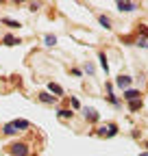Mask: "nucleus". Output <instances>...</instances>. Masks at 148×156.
<instances>
[{"mask_svg": "<svg viewBox=\"0 0 148 156\" xmlns=\"http://www.w3.org/2000/svg\"><path fill=\"white\" fill-rule=\"evenodd\" d=\"M9 147H11V154H13V156H28V145H26V143L15 141V143H11Z\"/></svg>", "mask_w": 148, "mask_h": 156, "instance_id": "f257e3e1", "label": "nucleus"}, {"mask_svg": "<svg viewBox=\"0 0 148 156\" xmlns=\"http://www.w3.org/2000/svg\"><path fill=\"white\" fill-rule=\"evenodd\" d=\"M98 134H100V136H116V134H118V126H116V124L102 126V128H98Z\"/></svg>", "mask_w": 148, "mask_h": 156, "instance_id": "f03ea898", "label": "nucleus"}, {"mask_svg": "<svg viewBox=\"0 0 148 156\" xmlns=\"http://www.w3.org/2000/svg\"><path fill=\"white\" fill-rule=\"evenodd\" d=\"M131 80H133L131 76H126V74H120V76H118V80H116V85H118L120 89H126L128 85H131Z\"/></svg>", "mask_w": 148, "mask_h": 156, "instance_id": "7ed1b4c3", "label": "nucleus"}, {"mask_svg": "<svg viewBox=\"0 0 148 156\" xmlns=\"http://www.w3.org/2000/svg\"><path fill=\"white\" fill-rule=\"evenodd\" d=\"M139 91H135V89H126L124 91V100H128V102H133V100H139Z\"/></svg>", "mask_w": 148, "mask_h": 156, "instance_id": "20e7f679", "label": "nucleus"}, {"mask_svg": "<svg viewBox=\"0 0 148 156\" xmlns=\"http://www.w3.org/2000/svg\"><path fill=\"white\" fill-rule=\"evenodd\" d=\"M39 100H42L44 104H54V100H57V98L50 95L48 91H42V93H39Z\"/></svg>", "mask_w": 148, "mask_h": 156, "instance_id": "39448f33", "label": "nucleus"}, {"mask_svg": "<svg viewBox=\"0 0 148 156\" xmlns=\"http://www.w3.org/2000/svg\"><path fill=\"white\" fill-rule=\"evenodd\" d=\"M48 93H54V98H59V95H63V89L54 83H48Z\"/></svg>", "mask_w": 148, "mask_h": 156, "instance_id": "423d86ee", "label": "nucleus"}, {"mask_svg": "<svg viewBox=\"0 0 148 156\" xmlns=\"http://www.w3.org/2000/svg\"><path fill=\"white\" fill-rule=\"evenodd\" d=\"M11 126H13V128H15V130H20V128H22V130H24V128H28V126H31V124H28V122H26V119H13V122H11Z\"/></svg>", "mask_w": 148, "mask_h": 156, "instance_id": "0eeeda50", "label": "nucleus"}, {"mask_svg": "<svg viewBox=\"0 0 148 156\" xmlns=\"http://www.w3.org/2000/svg\"><path fill=\"white\" fill-rule=\"evenodd\" d=\"M85 117H87L89 122H98V113L94 108H85Z\"/></svg>", "mask_w": 148, "mask_h": 156, "instance_id": "6e6552de", "label": "nucleus"}, {"mask_svg": "<svg viewBox=\"0 0 148 156\" xmlns=\"http://www.w3.org/2000/svg\"><path fill=\"white\" fill-rule=\"evenodd\" d=\"M2 41H5L7 46H15V44H20V39H15L13 35H5V37H2Z\"/></svg>", "mask_w": 148, "mask_h": 156, "instance_id": "1a4fd4ad", "label": "nucleus"}, {"mask_svg": "<svg viewBox=\"0 0 148 156\" xmlns=\"http://www.w3.org/2000/svg\"><path fill=\"white\" fill-rule=\"evenodd\" d=\"M118 9H120V11H133L135 5H133V2H118Z\"/></svg>", "mask_w": 148, "mask_h": 156, "instance_id": "9d476101", "label": "nucleus"}, {"mask_svg": "<svg viewBox=\"0 0 148 156\" xmlns=\"http://www.w3.org/2000/svg\"><path fill=\"white\" fill-rule=\"evenodd\" d=\"M57 113H59L61 119H70V117H72V111H70V108H59Z\"/></svg>", "mask_w": 148, "mask_h": 156, "instance_id": "9b49d317", "label": "nucleus"}, {"mask_svg": "<svg viewBox=\"0 0 148 156\" xmlns=\"http://www.w3.org/2000/svg\"><path fill=\"white\" fill-rule=\"evenodd\" d=\"M98 22H100L105 28H111V20H109L107 15H100V17H98Z\"/></svg>", "mask_w": 148, "mask_h": 156, "instance_id": "f8f14e48", "label": "nucleus"}, {"mask_svg": "<svg viewBox=\"0 0 148 156\" xmlns=\"http://www.w3.org/2000/svg\"><path fill=\"white\" fill-rule=\"evenodd\" d=\"M98 58H100L102 69H105V72H109V65H107V56H105V52H100V54H98Z\"/></svg>", "mask_w": 148, "mask_h": 156, "instance_id": "ddd939ff", "label": "nucleus"}, {"mask_svg": "<svg viewBox=\"0 0 148 156\" xmlns=\"http://www.w3.org/2000/svg\"><path fill=\"white\" fill-rule=\"evenodd\" d=\"M44 41H46V46H54V44H57V37H54V35H46Z\"/></svg>", "mask_w": 148, "mask_h": 156, "instance_id": "4468645a", "label": "nucleus"}, {"mask_svg": "<svg viewBox=\"0 0 148 156\" xmlns=\"http://www.w3.org/2000/svg\"><path fill=\"white\" fill-rule=\"evenodd\" d=\"M128 108H131V111H139L142 108V100H133L131 104H128Z\"/></svg>", "mask_w": 148, "mask_h": 156, "instance_id": "2eb2a0df", "label": "nucleus"}, {"mask_svg": "<svg viewBox=\"0 0 148 156\" xmlns=\"http://www.w3.org/2000/svg\"><path fill=\"white\" fill-rule=\"evenodd\" d=\"M2 132H5V134H9V136H11V134H15V132H17V130H15V128H13V126H11V124H7V126H5V128H2Z\"/></svg>", "mask_w": 148, "mask_h": 156, "instance_id": "dca6fc26", "label": "nucleus"}, {"mask_svg": "<svg viewBox=\"0 0 148 156\" xmlns=\"http://www.w3.org/2000/svg\"><path fill=\"white\" fill-rule=\"evenodd\" d=\"M2 22H5V24H9L11 28H17V26H20L17 22H13V20H9V17H2Z\"/></svg>", "mask_w": 148, "mask_h": 156, "instance_id": "f3484780", "label": "nucleus"}, {"mask_svg": "<svg viewBox=\"0 0 148 156\" xmlns=\"http://www.w3.org/2000/svg\"><path fill=\"white\" fill-rule=\"evenodd\" d=\"M137 46H142V48H148V39H146V37H139V39H137Z\"/></svg>", "mask_w": 148, "mask_h": 156, "instance_id": "a211bd4d", "label": "nucleus"}, {"mask_svg": "<svg viewBox=\"0 0 148 156\" xmlns=\"http://www.w3.org/2000/svg\"><path fill=\"white\" fill-rule=\"evenodd\" d=\"M107 98H109V102H111V104H116V106H118V104H120V100H118V98H116V95H113V93H109V95H107Z\"/></svg>", "mask_w": 148, "mask_h": 156, "instance_id": "6ab92c4d", "label": "nucleus"}, {"mask_svg": "<svg viewBox=\"0 0 148 156\" xmlns=\"http://www.w3.org/2000/svg\"><path fill=\"white\" fill-rule=\"evenodd\" d=\"M139 156H148V152H142V154H139Z\"/></svg>", "mask_w": 148, "mask_h": 156, "instance_id": "aec40b11", "label": "nucleus"}, {"mask_svg": "<svg viewBox=\"0 0 148 156\" xmlns=\"http://www.w3.org/2000/svg\"><path fill=\"white\" fill-rule=\"evenodd\" d=\"M146 147H148V141H146Z\"/></svg>", "mask_w": 148, "mask_h": 156, "instance_id": "412c9836", "label": "nucleus"}]
</instances>
